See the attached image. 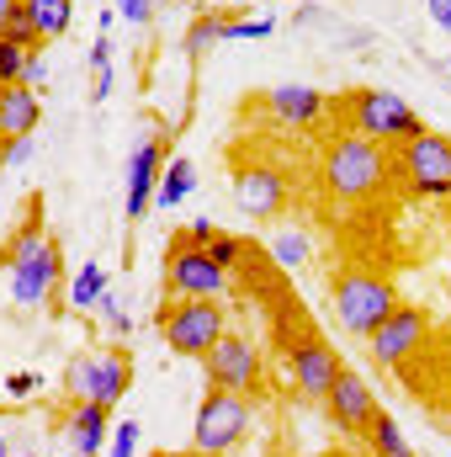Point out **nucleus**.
I'll list each match as a JSON object with an SVG mask.
<instances>
[{
  "label": "nucleus",
  "instance_id": "obj_1",
  "mask_svg": "<svg viewBox=\"0 0 451 457\" xmlns=\"http://www.w3.org/2000/svg\"><path fill=\"white\" fill-rule=\"evenodd\" d=\"M324 187L335 203H372L388 187V144H372L361 133H340L335 144L324 149Z\"/></svg>",
  "mask_w": 451,
  "mask_h": 457
},
{
  "label": "nucleus",
  "instance_id": "obj_2",
  "mask_svg": "<svg viewBox=\"0 0 451 457\" xmlns=\"http://www.w3.org/2000/svg\"><path fill=\"white\" fill-rule=\"evenodd\" d=\"M330 309H335V320L350 336L366 341L398 309V287H393V277H382L372 266H345L335 277V287H330Z\"/></svg>",
  "mask_w": 451,
  "mask_h": 457
},
{
  "label": "nucleus",
  "instance_id": "obj_3",
  "mask_svg": "<svg viewBox=\"0 0 451 457\" xmlns=\"http://www.w3.org/2000/svg\"><path fill=\"white\" fill-rule=\"evenodd\" d=\"M160 336L176 356L202 361L228 336V309L218 298H165L160 303Z\"/></svg>",
  "mask_w": 451,
  "mask_h": 457
},
{
  "label": "nucleus",
  "instance_id": "obj_4",
  "mask_svg": "<svg viewBox=\"0 0 451 457\" xmlns=\"http://www.w3.org/2000/svg\"><path fill=\"white\" fill-rule=\"evenodd\" d=\"M345 128L361 133V138H372V144H409L414 133H425V117L414 112L404 96L366 86V91L345 96Z\"/></svg>",
  "mask_w": 451,
  "mask_h": 457
},
{
  "label": "nucleus",
  "instance_id": "obj_5",
  "mask_svg": "<svg viewBox=\"0 0 451 457\" xmlns=\"http://www.w3.org/2000/svg\"><path fill=\"white\" fill-rule=\"evenodd\" d=\"M255 420V404L250 394H228V388H208L202 404H197V431H192V453L197 457H224L244 442Z\"/></svg>",
  "mask_w": 451,
  "mask_h": 457
},
{
  "label": "nucleus",
  "instance_id": "obj_6",
  "mask_svg": "<svg viewBox=\"0 0 451 457\" xmlns=\"http://www.w3.org/2000/svg\"><path fill=\"white\" fill-rule=\"evenodd\" d=\"M127 383H133V361H127L122 345L91 351V356H75L70 372H64V394H70L75 404L91 399V404H107V410H112L117 399L127 394Z\"/></svg>",
  "mask_w": 451,
  "mask_h": 457
},
{
  "label": "nucleus",
  "instance_id": "obj_7",
  "mask_svg": "<svg viewBox=\"0 0 451 457\" xmlns=\"http://www.w3.org/2000/svg\"><path fill=\"white\" fill-rule=\"evenodd\" d=\"M398 176L414 197H451V138L425 128L398 144Z\"/></svg>",
  "mask_w": 451,
  "mask_h": 457
},
{
  "label": "nucleus",
  "instance_id": "obj_8",
  "mask_svg": "<svg viewBox=\"0 0 451 457\" xmlns=\"http://www.w3.org/2000/svg\"><path fill=\"white\" fill-rule=\"evenodd\" d=\"M165 293L170 298H218L228 293V271L208 255V245H192L186 234L165 255Z\"/></svg>",
  "mask_w": 451,
  "mask_h": 457
},
{
  "label": "nucleus",
  "instance_id": "obj_9",
  "mask_svg": "<svg viewBox=\"0 0 451 457\" xmlns=\"http://www.w3.org/2000/svg\"><path fill=\"white\" fill-rule=\"evenodd\" d=\"M234 203H239V213L255 219V224L282 219V208L292 203V181H287V170H276L271 160H250V165H239V176H234Z\"/></svg>",
  "mask_w": 451,
  "mask_h": 457
},
{
  "label": "nucleus",
  "instance_id": "obj_10",
  "mask_svg": "<svg viewBox=\"0 0 451 457\" xmlns=\"http://www.w3.org/2000/svg\"><path fill=\"white\" fill-rule=\"evenodd\" d=\"M202 372H208V388L255 394V388H260V372H266V361H260L255 341H244L239 330H228L224 341H218L213 351H208V356H202Z\"/></svg>",
  "mask_w": 451,
  "mask_h": 457
},
{
  "label": "nucleus",
  "instance_id": "obj_11",
  "mask_svg": "<svg viewBox=\"0 0 451 457\" xmlns=\"http://www.w3.org/2000/svg\"><path fill=\"white\" fill-rule=\"evenodd\" d=\"M287 372H292V383H298V394L303 399H319L324 404V394L335 388V378H340V351L330 341H319V336H298V341H287Z\"/></svg>",
  "mask_w": 451,
  "mask_h": 457
},
{
  "label": "nucleus",
  "instance_id": "obj_12",
  "mask_svg": "<svg viewBox=\"0 0 451 457\" xmlns=\"http://www.w3.org/2000/svg\"><path fill=\"white\" fill-rule=\"evenodd\" d=\"M430 336V320L420 314V309H409V303H398L372 336H366V351H372V361L377 367H398V361H409V356H420V345Z\"/></svg>",
  "mask_w": 451,
  "mask_h": 457
},
{
  "label": "nucleus",
  "instance_id": "obj_13",
  "mask_svg": "<svg viewBox=\"0 0 451 457\" xmlns=\"http://www.w3.org/2000/svg\"><path fill=\"white\" fill-rule=\"evenodd\" d=\"M165 133H144L138 144H133V154H127V197H122V208H127V219L138 224L149 208H154V192H160V176H165Z\"/></svg>",
  "mask_w": 451,
  "mask_h": 457
},
{
  "label": "nucleus",
  "instance_id": "obj_14",
  "mask_svg": "<svg viewBox=\"0 0 451 457\" xmlns=\"http://www.w3.org/2000/svg\"><path fill=\"white\" fill-rule=\"evenodd\" d=\"M382 404H377V394H372V383L356 372V367H340L335 388L324 394V415L335 420L345 436H366V426H372V415H377Z\"/></svg>",
  "mask_w": 451,
  "mask_h": 457
},
{
  "label": "nucleus",
  "instance_id": "obj_15",
  "mask_svg": "<svg viewBox=\"0 0 451 457\" xmlns=\"http://www.w3.org/2000/svg\"><path fill=\"white\" fill-rule=\"evenodd\" d=\"M59 277H64V255H59L53 239H43L21 266H11V298H16L21 309H43L48 293L59 287Z\"/></svg>",
  "mask_w": 451,
  "mask_h": 457
},
{
  "label": "nucleus",
  "instance_id": "obj_16",
  "mask_svg": "<svg viewBox=\"0 0 451 457\" xmlns=\"http://www.w3.org/2000/svg\"><path fill=\"white\" fill-rule=\"evenodd\" d=\"M260 102H266V112L276 117L282 128H314L319 117L330 112L324 91H314V86H271Z\"/></svg>",
  "mask_w": 451,
  "mask_h": 457
},
{
  "label": "nucleus",
  "instance_id": "obj_17",
  "mask_svg": "<svg viewBox=\"0 0 451 457\" xmlns=\"http://www.w3.org/2000/svg\"><path fill=\"white\" fill-rule=\"evenodd\" d=\"M64 442L80 457H102L112 442V410L107 404H70V420H64Z\"/></svg>",
  "mask_w": 451,
  "mask_h": 457
},
{
  "label": "nucleus",
  "instance_id": "obj_18",
  "mask_svg": "<svg viewBox=\"0 0 451 457\" xmlns=\"http://www.w3.org/2000/svg\"><path fill=\"white\" fill-rule=\"evenodd\" d=\"M37 122H43L37 91L32 86H5V96H0V128H5V138H32Z\"/></svg>",
  "mask_w": 451,
  "mask_h": 457
},
{
  "label": "nucleus",
  "instance_id": "obj_19",
  "mask_svg": "<svg viewBox=\"0 0 451 457\" xmlns=\"http://www.w3.org/2000/svg\"><path fill=\"white\" fill-rule=\"evenodd\" d=\"M192 192H197V160L170 154V160H165V176H160V192H154V208H160V213H165V208H181Z\"/></svg>",
  "mask_w": 451,
  "mask_h": 457
},
{
  "label": "nucleus",
  "instance_id": "obj_20",
  "mask_svg": "<svg viewBox=\"0 0 451 457\" xmlns=\"http://www.w3.org/2000/svg\"><path fill=\"white\" fill-rule=\"evenodd\" d=\"M366 447H372V457H414L409 453V442H404V431H398V420H393L388 410L372 415V426H366Z\"/></svg>",
  "mask_w": 451,
  "mask_h": 457
},
{
  "label": "nucleus",
  "instance_id": "obj_21",
  "mask_svg": "<svg viewBox=\"0 0 451 457\" xmlns=\"http://www.w3.org/2000/svg\"><path fill=\"white\" fill-rule=\"evenodd\" d=\"M186 59H208L218 43H224V16L218 11H202V16H192V27H186Z\"/></svg>",
  "mask_w": 451,
  "mask_h": 457
},
{
  "label": "nucleus",
  "instance_id": "obj_22",
  "mask_svg": "<svg viewBox=\"0 0 451 457\" xmlns=\"http://www.w3.org/2000/svg\"><path fill=\"white\" fill-rule=\"evenodd\" d=\"M27 11H32L43 43H48V37H64L70 21H75V0H27Z\"/></svg>",
  "mask_w": 451,
  "mask_h": 457
},
{
  "label": "nucleus",
  "instance_id": "obj_23",
  "mask_svg": "<svg viewBox=\"0 0 451 457\" xmlns=\"http://www.w3.org/2000/svg\"><path fill=\"white\" fill-rule=\"evenodd\" d=\"M271 261L282 271H303L308 266V234L303 228H276L271 234Z\"/></svg>",
  "mask_w": 451,
  "mask_h": 457
},
{
  "label": "nucleus",
  "instance_id": "obj_24",
  "mask_svg": "<svg viewBox=\"0 0 451 457\" xmlns=\"http://www.w3.org/2000/svg\"><path fill=\"white\" fill-rule=\"evenodd\" d=\"M102 293H107V266H102V261H86V266L70 277V303H75V309H96Z\"/></svg>",
  "mask_w": 451,
  "mask_h": 457
},
{
  "label": "nucleus",
  "instance_id": "obj_25",
  "mask_svg": "<svg viewBox=\"0 0 451 457\" xmlns=\"http://www.w3.org/2000/svg\"><path fill=\"white\" fill-rule=\"evenodd\" d=\"M0 37H5V43H21V48H37V43H43V37H37V21H32V11H27V0H21V5H16L5 21H0Z\"/></svg>",
  "mask_w": 451,
  "mask_h": 457
},
{
  "label": "nucleus",
  "instance_id": "obj_26",
  "mask_svg": "<svg viewBox=\"0 0 451 457\" xmlns=\"http://www.w3.org/2000/svg\"><path fill=\"white\" fill-rule=\"evenodd\" d=\"M32 54H37V48H21V43H5V37H0V80H5V86H21Z\"/></svg>",
  "mask_w": 451,
  "mask_h": 457
},
{
  "label": "nucleus",
  "instance_id": "obj_27",
  "mask_svg": "<svg viewBox=\"0 0 451 457\" xmlns=\"http://www.w3.org/2000/svg\"><path fill=\"white\" fill-rule=\"evenodd\" d=\"M271 32H276L271 16H244V21L224 16V43H255V37H271Z\"/></svg>",
  "mask_w": 451,
  "mask_h": 457
},
{
  "label": "nucleus",
  "instance_id": "obj_28",
  "mask_svg": "<svg viewBox=\"0 0 451 457\" xmlns=\"http://www.w3.org/2000/svg\"><path fill=\"white\" fill-rule=\"evenodd\" d=\"M43 239H48V234H43V224H27V228H21V234L5 245V255H0V261H5V271H11V266H21V261H27Z\"/></svg>",
  "mask_w": 451,
  "mask_h": 457
},
{
  "label": "nucleus",
  "instance_id": "obj_29",
  "mask_svg": "<svg viewBox=\"0 0 451 457\" xmlns=\"http://www.w3.org/2000/svg\"><path fill=\"white\" fill-rule=\"evenodd\" d=\"M96 314H102V325H107V330H112L117 341H122V336H127V309H122V298H117L112 287H107V293H102V298H96Z\"/></svg>",
  "mask_w": 451,
  "mask_h": 457
},
{
  "label": "nucleus",
  "instance_id": "obj_30",
  "mask_svg": "<svg viewBox=\"0 0 451 457\" xmlns=\"http://www.w3.org/2000/svg\"><path fill=\"white\" fill-rule=\"evenodd\" d=\"M138 436H144V431H138V420H117L107 453H112V457H138Z\"/></svg>",
  "mask_w": 451,
  "mask_h": 457
},
{
  "label": "nucleus",
  "instance_id": "obj_31",
  "mask_svg": "<svg viewBox=\"0 0 451 457\" xmlns=\"http://www.w3.org/2000/svg\"><path fill=\"white\" fill-rule=\"evenodd\" d=\"M208 255H213L224 271H234V266H239V255H244V245H239L234 234H213V239H208Z\"/></svg>",
  "mask_w": 451,
  "mask_h": 457
},
{
  "label": "nucleus",
  "instance_id": "obj_32",
  "mask_svg": "<svg viewBox=\"0 0 451 457\" xmlns=\"http://www.w3.org/2000/svg\"><path fill=\"white\" fill-rule=\"evenodd\" d=\"M154 5H160V0H112V11L122 21H133V27H149V21H154Z\"/></svg>",
  "mask_w": 451,
  "mask_h": 457
},
{
  "label": "nucleus",
  "instance_id": "obj_33",
  "mask_svg": "<svg viewBox=\"0 0 451 457\" xmlns=\"http://www.w3.org/2000/svg\"><path fill=\"white\" fill-rule=\"evenodd\" d=\"M37 388H43L37 372H11V378H5V394H11V399H32Z\"/></svg>",
  "mask_w": 451,
  "mask_h": 457
},
{
  "label": "nucleus",
  "instance_id": "obj_34",
  "mask_svg": "<svg viewBox=\"0 0 451 457\" xmlns=\"http://www.w3.org/2000/svg\"><path fill=\"white\" fill-rule=\"evenodd\" d=\"M91 70H96V75L112 70V37H107V32H96V43H91Z\"/></svg>",
  "mask_w": 451,
  "mask_h": 457
},
{
  "label": "nucleus",
  "instance_id": "obj_35",
  "mask_svg": "<svg viewBox=\"0 0 451 457\" xmlns=\"http://www.w3.org/2000/svg\"><path fill=\"white\" fill-rule=\"evenodd\" d=\"M0 160H5V165H27V160H32V138H5Z\"/></svg>",
  "mask_w": 451,
  "mask_h": 457
},
{
  "label": "nucleus",
  "instance_id": "obj_36",
  "mask_svg": "<svg viewBox=\"0 0 451 457\" xmlns=\"http://www.w3.org/2000/svg\"><path fill=\"white\" fill-rule=\"evenodd\" d=\"M213 234H218V224H213V219H202V213H197V219L186 224V239H192V245H208Z\"/></svg>",
  "mask_w": 451,
  "mask_h": 457
},
{
  "label": "nucleus",
  "instance_id": "obj_37",
  "mask_svg": "<svg viewBox=\"0 0 451 457\" xmlns=\"http://www.w3.org/2000/svg\"><path fill=\"white\" fill-rule=\"evenodd\" d=\"M425 11H430V21H436L441 32H451V0H425Z\"/></svg>",
  "mask_w": 451,
  "mask_h": 457
},
{
  "label": "nucleus",
  "instance_id": "obj_38",
  "mask_svg": "<svg viewBox=\"0 0 451 457\" xmlns=\"http://www.w3.org/2000/svg\"><path fill=\"white\" fill-rule=\"evenodd\" d=\"M43 80H48V70H43V59H37V54H32V64H27V80H21V86H32V91H37V86H43Z\"/></svg>",
  "mask_w": 451,
  "mask_h": 457
},
{
  "label": "nucleus",
  "instance_id": "obj_39",
  "mask_svg": "<svg viewBox=\"0 0 451 457\" xmlns=\"http://www.w3.org/2000/svg\"><path fill=\"white\" fill-rule=\"evenodd\" d=\"M107 96H112V70H102L96 86H91V102H107Z\"/></svg>",
  "mask_w": 451,
  "mask_h": 457
},
{
  "label": "nucleus",
  "instance_id": "obj_40",
  "mask_svg": "<svg viewBox=\"0 0 451 457\" xmlns=\"http://www.w3.org/2000/svg\"><path fill=\"white\" fill-rule=\"evenodd\" d=\"M16 5H21V0H0V21H5V16H11Z\"/></svg>",
  "mask_w": 451,
  "mask_h": 457
},
{
  "label": "nucleus",
  "instance_id": "obj_41",
  "mask_svg": "<svg viewBox=\"0 0 451 457\" xmlns=\"http://www.w3.org/2000/svg\"><path fill=\"white\" fill-rule=\"evenodd\" d=\"M0 457H11V447H5V436H0Z\"/></svg>",
  "mask_w": 451,
  "mask_h": 457
},
{
  "label": "nucleus",
  "instance_id": "obj_42",
  "mask_svg": "<svg viewBox=\"0 0 451 457\" xmlns=\"http://www.w3.org/2000/svg\"><path fill=\"white\" fill-rule=\"evenodd\" d=\"M228 5H255V0H228Z\"/></svg>",
  "mask_w": 451,
  "mask_h": 457
},
{
  "label": "nucleus",
  "instance_id": "obj_43",
  "mask_svg": "<svg viewBox=\"0 0 451 457\" xmlns=\"http://www.w3.org/2000/svg\"><path fill=\"white\" fill-rule=\"evenodd\" d=\"M154 457H186V453H154Z\"/></svg>",
  "mask_w": 451,
  "mask_h": 457
},
{
  "label": "nucleus",
  "instance_id": "obj_44",
  "mask_svg": "<svg viewBox=\"0 0 451 457\" xmlns=\"http://www.w3.org/2000/svg\"><path fill=\"white\" fill-rule=\"evenodd\" d=\"M0 149H5V128H0Z\"/></svg>",
  "mask_w": 451,
  "mask_h": 457
},
{
  "label": "nucleus",
  "instance_id": "obj_45",
  "mask_svg": "<svg viewBox=\"0 0 451 457\" xmlns=\"http://www.w3.org/2000/svg\"><path fill=\"white\" fill-rule=\"evenodd\" d=\"M0 96H5V80H0Z\"/></svg>",
  "mask_w": 451,
  "mask_h": 457
},
{
  "label": "nucleus",
  "instance_id": "obj_46",
  "mask_svg": "<svg viewBox=\"0 0 451 457\" xmlns=\"http://www.w3.org/2000/svg\"><path fill=\"white\" fill-rule=\"evenodd\" d=\"M21 457H37V453H21Z\"/></svg>",
  "mask_w": 451,
  "mask_h": 457
},
{
  "label": "nucleus",
  "instance_id": "obj_47",
  "mask_svg": "<svg viewBox=\"0 0 451 457\" xmlns=\"http://www.w3.org/2000/svg\"><path fill=\"white\" fill-rule=\"evenodd\" d=\"M0 170H5V160H0Z\"/></svg>",
  "mask_w": 451,
  "mask_h": 457
}]
</instances>
